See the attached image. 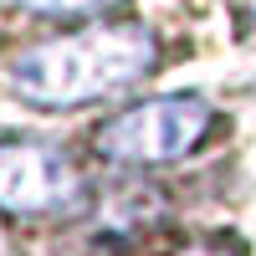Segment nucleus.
Masks as SVG:
<instances>
[{
  "label": "nucleus",
  "mask_w": 256,
  "mask_h": 256,
  "mask_svg": "<svg viewBox=\"0 0 256 256\" xmlns=\"http://www.w3.org/2000/svg\"><path fill=\"white\" fill-rule=\"evenodd\" d=\"M20 6L36 16H98V10L118 6V0H20Z\"/></svg>",
  "instance_id": "20e7f679"
},
{
  "label": "nucleus",
  "mask_w": 256,
  "mask_h": 256,
  "mask_svg": "<svg viewBox=\"0 0 256 256\" xmlns=\"http://www.w3.org/2000/svg\"><path fill=\"white\" fill-rule=\"evenodd\" d=\"M82 180L52 144H0V210L6 216H56L72 210Z\"/></svg>",
  "instance_id": "7ed1b4c3"
},
{
  "label": "nucleus",
  "mask_w": 256,
  "mask_h": 256,
  "mask_svg": "<svg viewBox=\"0 0 256 256\" xmlns=\"http://www.w3.org/2000/svg\"><path fill=\"white\" fill-rule=\"evenodd\" d=\"M184 256H236V251H226V246H195V251H184Z\"/></svg>",
  "instance_id": "39448f33"
},
{
  "label": "nucleus",
  "mask_w": 256,
  "mask_h": 256,
  "mask_svg": "<svg viewBox=\"0 0 256 256\" xmlns=\"http://www.w3.org/2000/svg\"><path fill=\"white\" fill-rule=\"evenodd\" d=\"M154 67V36L134 20H108L56 41H41L16 62V92L36 108H82L123 92Z\"/></svg>",
  "instance_id": "f257e3e1"
},
{
  "label": "nucleus",
  "mask_w": 256,
  "mask_h": 256,
  "mask_svg": "<svg viewBox=\"0 0 256 256\" xmlns=\"http://www.w3.org/2000/svg\"><path fill=\"white\" fill-rule=\"evenodd\" d=\"M210 128V102L195 92H169L123 108L98 128V154L113 164H169L190 154Z\"/></svg>",
  "instance_id": "f03ea898"
}]
</instances>
